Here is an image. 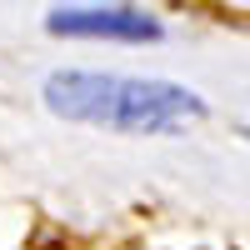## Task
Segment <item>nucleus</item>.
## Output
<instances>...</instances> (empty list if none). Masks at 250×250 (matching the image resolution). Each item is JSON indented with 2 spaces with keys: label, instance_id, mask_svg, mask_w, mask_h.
<instances>
[{
  "label": "nucleus",
  "instance_id": "nucleus-1",
  "mask_svg": "<svg viewBox=\"0 0 250 250\" xmlns=\"http://www.w3.org/2000/svg\"><path fill=\"white\" fill-rule=\"evenodd\" d=\"M45 105L65 120L120 135H175L180 125L205 115V100L185 85L100 70H55L45 80Z\"/></svg>",
  "mask_w": 250,
  "mask_h": 250
},
{
  "label": "nucleus",
  "instance_id": "nucleus-2",
  "mask_svg": "<svg viewBox=\"0 0 250 250\" xmlns=\"http://www.w3.org/2000/svg\"><path fill=\"white\" fill-rule=\"evenodd\" d=\"M45 25L80 40H160V20L135 5H60Z\"/></svg>",
  "mask_w": 250,
  "mask_h": 250
}]
</instances>
